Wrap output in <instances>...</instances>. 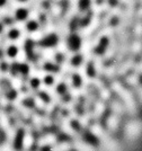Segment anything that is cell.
<instances>
[{
	"instance_id": "11",
	"label": "cell",
	"mask_w": 142,
	"mask_h": 151,
	"mask_svg": "<svg viewBox=\"0 0 142 151\" xmlns=\"http://www.w3.org/2000/svg\"><path fill=\"white\" fill-rule=\"evenodd\" d=\"M41 79L40 78H37V77H34V78H32L31 81H30V83H31L32 88L34 89H38L40 88V86H41Z\"/></svg>"
},
{
	"instance_id": "5",
	"label": "cell",
	"mask_w": 142,
	"mask_h": 151,
	"mask_svg": "<svg viewBox=\"0 0 142 151\" xmlns=\"http://www.w3.org/2000/svg\"><path fill=\"white\" fill-rule=\"evenodd\" d=\"M42 81H43V83L45 86L51 87V86H53L56 83V78H54V76L52 75V73H46L43 77V80Z\"/></svg>"
},
{
	"instance_id": "2",
	"label": "cell",
	"mask_w": 142,
	"mask_h": 151,
	"mask_svg": "<svg viewBox=\"0 0 142 151\" xmlns=\"http://www.w3.org/2000/svg\"><path fill=\"white\" fill-rule=\"evenodd\" d=\"M59 42V37L58 35L54 34V33H50L48 35H45L42 41H41V45L44 46V47H53L56 46Z\"/></svg>"
},
{
	"instance_id": "9",
	"label": "cell",
	"mask_w": 142,
	"mask_h": 151,
	"mask_svg": "<svg viewBox=\"0 0 142 151\" xmlns=\"http://www.w3.org/2000/svg\"><path fill=\"white\" fill-rule=\"evenodd\" d=\"M38 97H40V99L43 101L44 104H49L50 101H51V96H50L46 91H40V94H38Z\"/></svg>"
},
{
	"instance_id": "13",
	"label": "cell",
	"mask_w": 142,
	"mask_h": 151,
	"mask_svg": "<svg viewBox=\"0 0 142 151\" xmlns=\"http://www.w3.org/2000/svg\"><path fill=\"white\" fill-rule=\"evenodd\" d=\"M108 4H111L112 6H115L118 4V0H108Z\"/></svg>"
},
{
	"instance_id": "3",
	"label": "cell",
	"mask_w": 142,
	"mask_h": 151,
	"mask_svg": "<svg viewBox=\"0 0 142 151\" xmlns=\"http://www.w3.org/2000/svg\"><path fill=\"white\" fill-rule=\"evenodd\" d=\"M70 81H71V85H72L74 88H80L81 86H82V83H84V79H82L81 75L76 72V73L71 75Z\"/></svg>"
},
{
	"instance_id": "8",
	"label": "cell",
	"mask_w": 142,
	"mask_h": 151,
	"mask_svg": "<svg viewBox=\"0 0 142 151\" xmlns=\"http://www.w3.org/2000/svg\"><path fill=\"white\" fill-rule=\"evenodd\" d=\"M92 5V0H78V7L80 10H87Z\"/></svg>"
},
{
	"instance_id": "12",
	"label": "cell",
	"mask_w": 142,
	"mask_h": 151,
	"mask_svg": "<svg viewBox=\"0 0 142 151\" xmlns=\"http://www.w3.org/2000/svg\"><path fill=\"white\" fill-rule=\"evenodd\" d=\"M40 151H53V149H52V147L50 145H44L41 147Z\"/></svg>"
},
{
	"instance_id": "1",
	"label": "cell",
	"mask_w": 142,
	"mask_h": 151,
	"mask_svg": "<svg viewBox=\"0 0 142 151\" xmlns=\"http://www.w3.org/2000/svg\"><path fill=\"white\" fill-rule=\"evenodd\" d=\"M81 45H82V41H81V37L78 34H71L67 38V47L71 52L77 53L81 49Z\"/></svg>"
},
{
	"instance_id": "4",
	"label": "cell",
	"mask_w": 142,
	"mask_h": 151,
	"mask_svg": "<svg viewBox=\"0 0 142 151\" xmlns=\"http://www.w3.org/2000/svg\"><path fill=\"white\" fill-rule=\"evenodd\" d=\"M82 63H84V57L80 53H74V55L71 57V59H70V64L72 67H76V68L80 67Z\"/></svg>"
},
{
	"instance_id": "10",
	"label": "cell",
	"mask_w": 142,
	"mask_h": 151,
	"mask_svg": "<svg viewBox=\"0 0 142 151\" xmlns=\"http://www.w3.org/2000/svg\"><path fill=\"white\" fill-rule=\"evenodd\" d=\"M27 29L30 32H35L38 29V23L36 20H30L27 23Z\"/></svg>"
},
{
	"instance_id": "7",
	"label": "cell",
	"mask_w": 142,
	"mask_h": 151,
	"mask_svg": "<svg viewBox=\"0 0 142 151\" xmlns=\"http://www.w3.org/2000/svg\"><path fill=\"white\" fill-rule=\"evenodd\" d=\"M56 90L59 95H64L67 94V91H68V87H67V85L64 82H60V83L56 85Z\"/></svg>"
},
{
	"instance_id": "6",
	"label": "cell",
	"mask_w": 142,
	"mask_h": 151,
	"mask_svg": "<svg viewBox=\"0 0 142 151\" xmlns=\"http://www.w3.org/2000/svg\"><path fill=\"white\" fill-rule=\"evenodd\" d=\"M96 68H95V65H94V63L89 62L87 64L86 67V73L88 77H90V78H94L95 76H96Z\"/></svg>"
}]
</instances>
